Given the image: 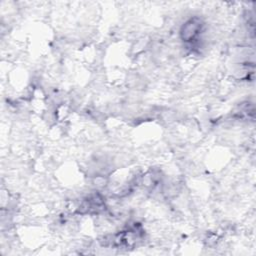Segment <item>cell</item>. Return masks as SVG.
<instances>
[{
  "label": "cell",
  "mask_w": 256,
  "mask_h": 256,
  "mask_svg": "<svg viewBox=\"0 0 256 256\" xmlns=\"http://www.w3.org/2000/svg\"><path fill=\"white\" fill-rule=\"evenodd\" d=\"M202 22L199 18L194 17L188 20L181 29V37L184 41H192L194 40L201 31Z\"/></svg>",
  "instance_id": "1"
}]
</instances>
